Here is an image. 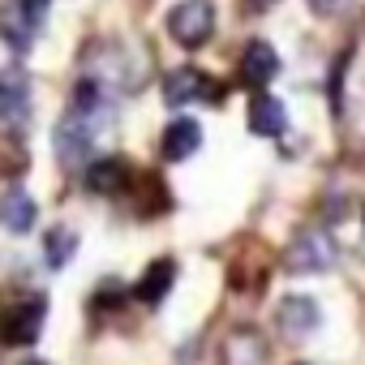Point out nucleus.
Returning <instances> with one entry per match:
<instances>
[{
    "mask_svg": "<svg viewBox=\"0 0 365 365\" xmlns=\"http://www.w3.org/2000/svg\"><path fill=\"white\" fill-rule=\"evenodd\" d=\"M103 125H95L91 116H82L78 108H69L61 120H56V133H52V146H56V159L65 168H82L95 150V138H99Z\"/></svg>",
    "mask_w": 365,
    "mask_h": 365,
    "instance_id": "1",
    "label": "nucleus"
},
{
    "mask_svg": "<svg viewBox=\"0 0 365 365\" xmlns=\"http://www.w3.org/2000/svg\"><path fill=\"white\" fill-rule=\"evenodd\" d=\"M168 35L180 48H202L215 35V5L211 0H180L168 14Z\"/></svg>",
    "mask_w": 365,
    "mask_h": 365,
    "instance_id": "2",
    "label": "nucleus"
},
{
    "mask_svg": "<svg viewBox=\"0 0 365 365\" xmlns=\"http://www.w3.org/2000/svg\"><path fill=\"white\" fill-rule=\"evenodd\" d=\"M284 267L288 275H322L335 267V241L327 232H297L288 241V254H284Z\"/></svg>",
    "mask_w": 365,
    "mask_h": 365,
    "instance_id": "3",
    "label": "nucleus"
},
{
    "mask_svg": "<svg viewBox=\"0 0 365 365\" xmlns=\"http://www.w3.org/2000/svg\"><path fill=\"white\" fill-rule=\"evenodd\" d=\"M202 99H220V86L202 73V69H194V65H176V69H168V78H163V103L168 108H185V103H202Z\"/></svg>",
    "mask_w": 365,
    "mask_h": 365,
    "instance_id": "4",
    "label": "nucleus"
},
{
    "mask_svg": "<svg viewBox=\"0 0 365 365\" xmlns=\"http://www.w3.org/2000/svg\"><path fill=\"white\" fill-rule=\"evenodd\" d=\"M31 120V73L9 65L0 69V125L22 129Z\"/></svg>",
    "mask_w": 365,
    "mask_h": 365,
    "instance_id": "5",
    "label": "nucleus"
},
{
    "mask_svg": "<svg viewBox=\"0 0 365 365\" xmlns=\"http://www.w3.org/2000/svg\"><path fill=\"white\" fill-rule=\"evenodd\" d=\"M43 318H48V301H43V297H31V301L14 305V309L5 314V322H0V339H5L9 348H26V344L39 339Z\"/></svg>",
    "mask_w": 365,
    "mask_h": 365,
    "instance_id": "6",
    "label": "nucleus"
},
{
    "mask_svg": "<svg viewBox=\"0 0 365 365\" xmlns=\"http://www.w3.org/2000/svg\"><path fill=\"white\" fill-rule=\"evenodd\" d=\"M275 73H279V52H275L271 43L254 39V43L241 52V65H237V78H241V86H250V91H262V86H271V82H275Z\"/></svg>",
    "mask_w": 365,
    "mask_h": 365,
    "instance_id": "7",
    "label": "nucleus"
},
{
    "mask_svg": "<svg viewBox=\"0 0 365 365\" xmlns=\"http://www.w3.org/2000/svg\"><path fill=\"white\" fill-rule=\"evenodd\" d=\"M275 322H279V331H284L288 339H305L309 331H318L322 309H318L314 297H284L279 309H275Z\"/></svg>",
    "mask_w": 365,
    "mask_h": 365,
    "instance_id": "8",
    "label": "nucleus"
},
{
    "mask_svg": "<svg viewBox=\"0 0 365 365\" xmlns=\"http://www.w3.org/2000/svg\"><path fill=\"white\" fill-rule=\"evenodd\" d=\"M39 14H31L22 0H14V5L0 9V35H5V43L14 52H31L35 48V35H39Z\"/></svg>",
    "mask_w": 365,
    "mask_h": 365,
    "instance_id": "9",
    "label": "nucleus"
},
{
    "mask_svg": "<svg viewBox=\"0 0 365 365\" xmlns=\"http://www.w3.org/2000/svg\"><path fill=\"white\" fill-rule=\"evenodd\" d=\"M129 180H133V172H129V163L116 159V155L95 159V163L86 168V190H91V194H103V198H116Z\"/></svg>",
    "mask_w": 365,
    "mask_h": 365,
    "instance_id": "10",
    "label": "nucleus"
},
{
    "mask_svg": "<svg viewBox=\"0 0 365 365\" xmlns=\"http://www.w3.org/2000/svg\"><path fill=\"white\" fill-rule=\"evenodd\" d=\"M202 146V125L190 120V116H180L163 129V159L168 163H180V159H190L194 150Z\"/></svg>",
    "mask_w": 365,
    "mask_h": 365,
    "instance_id": "11",
    "label": "nucleus"
},
{
    "mask_svg": "<svg viewBox=\"0 0 365 365\" xmlns=\"http://www.w3.org/2000/svg\"><path fill=\"white\" fill-rule=\"evenodd\" d=\"M250 129L258 133V138H279L284 129H288V112H284V103L275 99V95H254L250 99Z\"/></svg>",
    "mask_w": 365,
    "mask_h": 365,
    "instance_id": "12",
    "label": "nucleus"
},
{
    "mask_svg": "<svg viewBox=\"0 0 365 365\" xmlns=\"http://www.w3.org/2000/svg\"><path fill=\"white\" fill-rule=\"evenodd\" d=\"M39 220V207L26 190H9L5 198H0V228L5 232H31Z\"/></svg>",
    "mask_w": 365,
    "mask_h": 365,
    "instance_id": "13",
    "label": "nucleus"
},
{
    "mask_svg": "<svg viewBox=\"0 0 365 365\" xmlns=\"http://www.w3.org/2000/svg\"><path fill=\"white\" fill-rule=\"evenodd\" d=\"M172 284H176V262H172V258H159V262L146 267V275L138 279L133 297H138L142 305H159V301L172 292Z\"/></svg>",
    "mask_w": 365,
    "mask_h": 365,
    "instance_id": "14",
    "label": "nucleus"
},
{
    "mask_svg": "<svg viewBox=\"0 0 365 365\" xmlns=\"http://www.w3.org/2000/svg\"><path fill=\"white\" fill-rule=\"evenodd\" d=\"M73 254H78V232L73 228H52L48 237H43V258H48V267H69L73 262Z\"/></svg>",
    "mask_w": 365,
    "mask_h": 365,
    "instance_id": "15",
    "label": "nucleus"
},
{
    "mask_svg": "<svg viewBox=\"0 0 365 365\" xmlns=\"http://www.w3.org/2000/svg\"><path fill=\"white\" fill-rule=\"evenodd\" d=\"M262 361V344L254 331H237L228 339V365H258Z\"/></svg>",
    "mask_w": 365,
    "mask_h": 365,
    "instance_id": "16",
    "label": "nucleus"
},
{
    "mask_svg": "<svg viewBox=\"0 0 365 365\" xmlns=\"http://www.w3.org/2000/svg\"><path fill=\"white\" fill-rule=\"evenodd\" d=\"M309 9H314L318 18H339V14L352 9V0H309Z\"/></svg>",
    "mask_w": 365,
    "mask_h": 365,
    "instance_id": "17",
    "label": "nucleus"
},
{
    "mask_svg": "<svg viewBox=\"0 0 365 365\" xmlns=\"http://www.w3.org/2000/svg\"><path fill=\"white\" fill-rule=\"evenodd\" d=\"M22 5H26L31 14H39V18H43V14H48V5H52V0H22Z\"/></svg>",
    "mask_w": 365,
    "mask_h": 365,
    "instance_id": "18",
    "label": "nucleus"
},
{
    "mask_svg": "<svg viewBox=\"0 0 365 365\" xmlns=\"http://www.w3.org/2000/svg\"><path fill=\"white\" fill-rule=\"evenodd\" d=\"M271 5H275V0H245L250 14H262V9H271Z\"/></svg>",
    "mask_w": 365,
    "mask_h": 365,
    "instance_id": "19",
    "label": "nucleus"
},
{
    "mask_svg": "<svg viewBox=\"0 0 365 365\" xmlns=\"http://www.w3.org/2000/svg\"><path fill=\"white\" fill-rule=\"evenodd\" d=\"M26 365H48V361H26Z\"/></svg>",
    "mask_w": 365,
    "mask_h": 365,
    "instance_id": "20",
    "label": "nucleus"
}]
</instances>
